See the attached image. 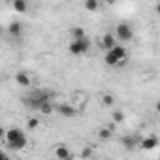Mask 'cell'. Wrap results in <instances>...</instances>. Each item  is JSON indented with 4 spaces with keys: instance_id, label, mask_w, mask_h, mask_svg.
Wrapping results in <instances>:
<instances>
[{
    "instance_id": "6da1fadb",
    "label": "cell",
    "mask_w": 160,
    "mask_h": 160,
    "mask_svg": "<svg viewBox=\"0 0 160 160\" xmlns=\"http://www.w3.org/2000/svg\"><path fill=\"white\" fill-rule=\"evenodd\" d=\"M104 62L108 64V66H111V68H117V66H122L124 62H126V49H124V45H117V47H113L111 51H106V55H104Z\"/></svg>"
},
{
    "instance_id": "7a4b0ae2",
    "label": "cell",
    "mask_w": 160,
    "mask_h": 160,
    "mask_svg": "<svg viewBox=\"0 0 160 160\" xmlns=\"http://www.w3.org/2000/svg\"><path fill=\"white\" fill-rule=\"evenodd\" d=\"M47 102H51V94L47 92V91H34V92H30L27 98H25V104L28 106V108H32V109H40L43 104H47Z\"/></svg>"
},
{
    "instance_id": "3957f363",
    "label": "cell",
    "mask_w": 160,
    "mask_h": 160,
    "mask_svg": "<svg viewBox=\"0 0 160 160\" xmlns=\"http://www.w3.org/2000/svg\"><path fill=\"white\" fill-rule=\"evenodd\" d=\"M89 49H91V42L87 38H83V40H72L70 45H68V51L72 55H75V57H81V55L89 53Z\"/></svg>"
},
{
    "instance_id": "277c9868",
    "label": "cell",
    "mask_w": 160,
    "mask_h": 160,
    "mask_svg": "<svg viewBox=\"0 0 160 160\" xmlns=\"http://www.w3.org/2000/svg\"><path fill=\"white\" fill-rule=\"evenodd\" d=\"M115 36H117V40L121 43H126V42H130L134 38V30H132V27L128 23H119L115 27Z\"/></svg>"
},
{
    "instance_id": "5b68a950",
    "label": "cell",
    "mask_w": 160,
    "mask_h": 160,
    "mask_svg": "<svg viewBox=\"0 0 160 160\" xmlns=\"http://www.w3.org/2000/svg\"><path fill=\"white\" fill-rule=\"evenodd\" d=\"M139 141H141V136H136V134H128V136H122L121 138V143L126 151H136V147H139Z\"/></svg>"
},
{
    "instance_id": "8992f818",
    "label": "cell",
    "mask_w": 160,
    "mask_h": 160,
    "mask_svg": "<svg viewBox=\"0 0 160 160\" xmlns=\"http://www.w3.org/2000/svg\"><path fill=\"white\" fill-rule=\"evenodd\" d=\"M57 113L58 115H62V117H66V119H72V117H75L79 111H77V108L75 106H72V104H58L57 106Z\"/></svg>"
},
{
    "instance_id": "52a82bcc",
    "label": "cell",
    "mask_w": 160,
    "mask_h": 160,
    "mask_svg": "<svg viewBox=\"0 0 160 160\" xmlns=\"http://www.w3.org/2000/svg\"><path fill=\"white\" fill-rule=\"evenodd\" d=\"M158 147V138L156 136H143L141 141H139V149L141 151H154Z\"/></svg>"
},
{
    "instance_id": "ba28073f",
    "label": "cell",
    "mask_w": 160,
    "mask_h": 160,
    "mask_svg": "<svg viewBox=\"0 0 160 160\" xmlns=\"http://www.w3.org/2000/svg\"><path fill=\"white\" fill-rule=\"evenodd\" d=\"M100 45H102L106 51H111L113 47H117V45H119V40H117V36H115V34H111V32H106V34L102 36V42H100Z\"/></svg>"
},
{
    "instance_id": "9c48e42d",
    "label": "cell",
    "mask_w": 160,
    "mask_h": 160,
    "mask_svg": "<svg viewBox=\"0 0 160 160\" xmlns=\"http://www.w3.org/2000/svg\"><path fill=\"white\" fill-rule=\"evenodd\" d=\"M15 83H17L19 87H23V89H30L32 77H30L27 72H17V73H15Z\"/></svg>"
},
{
    "instance_id": "30bf717a",
    "label": "cell",
    "mask_w": 160,
    "mask_h": 160,
    "mask_svg": "<svg viewBox=\"0 0 160 160\" xmlns=\"http://www.w3.org/2000/svg\"><path fill=\"white\" fill-rule=\"evenodd\" d=\"M6 145H8V149H12V151H23V149L28 145V139H27V136L23 134V136L15 138L13 141H10V143H6Z\"/></svg>"
},
{
    "instance_id": "8fae6325",
    "label": "cell",
    "mask_w": 160,
    "mask_h": 160,
    "mask_svg": "<svg viewBox=\"0 0 160 160\" xmlns=\"http://www.w3.org/2000/svg\"><path fill=\"white\" fill-rule=\"evenodd\" d=\"M55 156L57 160H72V151L68 145H57L55 147Z\"/></svg>"
},
{
    "instance_id": "7c38bea8",
    "label": "cell",
    "mask_w": 160,
    "mask_h": 160,
    "mask_svg": "<svg viewBox=\"0 0 160 160\" xmlns=\"http://www.w3.org/2000/svg\"><path fill=\"white\" fill-rule=\"evenodd\" d=\"M8 32H10L12 36H19V34L23 32V25H21L19 21H12V23L8 25Z\"/></svg>"
},
{
    "instance_id": "4fadbf2b",
    "label": "cell",
    "mask_w": 160,
    "mask_h": 160,
    "mask_svg": "<svg viewBox=\"0 0 160 160\" xmlns=\"http://www.w3.org/2000/svg\"><path fill=\"white\" fill-rule=\"evenodd\" d=\"M70 36H72V40H83L85 38V28L83 27H73V28H70Z\"/></svg>"
},
{
    "instance_id": "5bb4252c",
    "label": "cell",
    "mask_w": 160,
    "mask_h": 160,
    "mask_svg": "<svg viewBox=\"0 0 160 160\" xmlns=\"http://www.w3.org/2000/svg\"><path fill=\"white\" fill-rule=\"evenodd\" d=\"M111 136H113V130L111 128H100L98 130V139H102V141H108V139H111Z\"/></svg>"
},
{
    "instance_id": "9a60e30c",
    "label": "cell",
    "mask_w": 160,
    "mask_h": 160,
    "mask_svg": "<svg viewBox=\"0 0 160 160\" xmlns=\"http://www.w3.org/2000/svg\"><path fill=\"white\" fill-rule=\"evenodd\" d=\"M12 8H13L15 12H19V13H25V12L28 10V4L25 2V0H15V2L12 4Z\"/></svg>"
},
{
    "instance_id": "2e32d148",
    "label": "cell",
    "mask_w": 160,
    "mask_h": 160,
    "mask_svg": "<svg viewBox=\"0 0 160 160\" xmlns=\"http://www.w3.org/2000/svg\"><path fill=\"white\" fill-rule=\"evenodd\" d=\"M115 104V96L111 94V92H106V94H102V106H106V108H111Z\"/></svg>"
},
{
    "instance_id": "e0dca14e",
    "label": "cell",
    "mask_w": 160,
    "mask_h": 160,
    "mask_svg": "<svg viewBox=\"0 0 160 160\" xmlns=\"http://www.w3.org/2000/svg\"><path fill=\"white\" fill-rule=\"evenodd\" d=\"M111 119H113V122H115V124H121V122H124L126 115H124L121 109H115V111L111 113Z\"/></svg>"
},
{
    "instance_id": "ac0fdd59",
    "label": "cell",
    "mask_w": 160,
    "mask_h": 160,
    "mask_svg": "<svg viewBox=\"0 0 160 160\" xmlns=\"http://www.w3.org/2000/svg\"><path fill=\"white\" fill-rule=\"evenodd\" d=\"M53 111H57V106H53V102H47L40 108V113H43V115H51Z\"/></svg>"
},
{
    "instance_id": "d6986e66",
    "label": "cell",
    "mask_w": 160,
    "mask_h": 160,
    "mask_svg": "<svg viewBox=\"0 0 160 160\" xmlns=\"http://www.w3.org/2000/svg\"><path fill=\"white\" fill-rule=\"evenodd\" d=\"M98 8H100L98 0H87V2H85V10H89V12H96Z\"/></svg>"
},
{
    "instance_id": "ffe728a7",
    "label": "cell",
    "mask_w": 160,
    "mask_h": 160,
    "mask_svg": "<svg viewBox=\"0 0 160 160\" xmlns=\"http://www.w3.org/2000/svg\"><path fill=\"white\" fill-rule=\"evenodd\" d=\"M27 126H28V130L38 128V126H40V119H38V117H28V119H27Z\"/></svg>"
},
{
    "instance_id": "44dd1931",
    "label": "cell",
    "mask_w": 160,
    "mask_h": 160,
    "mask_svg": "<svg viewBox=\"0 0 160 160\" xmlns=\"http://www.w3.org/2000/svg\"><path fill=\"white\" fill-rule=\"evenodd\" d=\"M91 154H92V149H91V147H83V149H81V156H83V158H89Z\"/></svg>"
},
{
    "instance_id": "7402d4cb",
    "label": "cell",
    "mask_w": 160,
    "mask_h": 160,
    "mask_svg": "<svg viewBox=\"0 0 160 160\" xmlns=\"http://www.w3.org/2000/svg\"><path fill=\"white\" fill-rule=\"evenodd\" d=\"M0 160H12V158L8 156V152H2V154H0Z\"/></svg>"
},
{
    "instance_id": "603a6c76",
    "label": "cell",
    "mask_w": 160,
    "mask_h": 160,
    "mask_svg": "<svg viewBox=\"0 0 160 160\" xmlns=\"http://www.w3.org/2000/svg\"><path fill=\"white\" fill-rule=\"evenodd\" d=\"M154 109H156V113H158V115H160V100H158V102H156V104H154Z\"/></svg>"
},
{
    "instance_id": "cb8c5ba5",
    "label": "cell",
    "mask_w": 160,
    "mask_h": 160,
    "mask_svg": "<svg viewBox=\"0 0 160 160\" xmlns=\"http://www.w3.org/2000/svg\"><path fill=\"white\" fill-rule=\"evenodd\" d=\"M154 10H156V13H158V15H160V2H158V4H156V8H154Z\"/></svg>"
}]
</instances>
